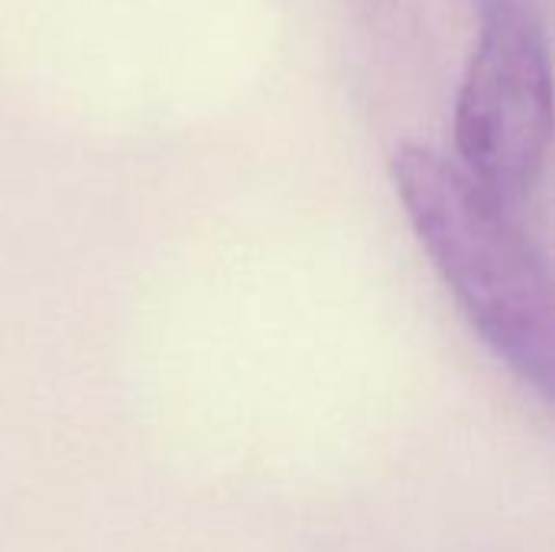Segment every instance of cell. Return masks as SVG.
Listing matches in <instances>:
<instances>
[{"mask_svg":"<svg viewBox=\"0 0 555 552\" xmlns=\"http://www.w3.org/2000/svg\"><path fill=\"white\" fill-rule=\"evenodd\" d=\"M393 182L420 244L433 257L485 345L543 400L555 381V293L546 260L462 163L429 146L393 156Z\"/></svg>","mask_w":555,"mask_h":552,"instance_id":"cell-1","label":"cell"},{"mask_svg":"<svg viewBox=\"0 0 555 552\" xmlns=\"http://www.w3.org/2000/svg\"><path fill=\"white\" fill-rule=\"evenodd\" d=\"M553 130V65L537 7L481 0V29L455 114L462 166L517 205L550 166Z\"/></svg>","mask_w":555,"mask_h":552,"instance_id":"cell-2","label":"cell"}]
</instances>
